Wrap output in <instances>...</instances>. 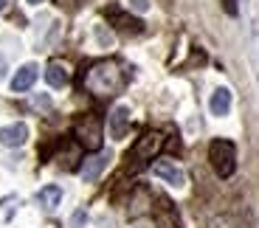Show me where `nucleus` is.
I'll use <instances>...</instances> for the list:
<instances>
[{
    "instance_id": "f257e3e1",
    "label": "nucleus",
    "mask_w": 259,
    "mask_h": 228,
    "mask_svg": "<svg viewBox=\"0 0 259 228\" xmlns=\"http://www.w3.org/2000/svg\"><path fill=\"white\" fill-rule=\"evenodd\" d=\"M118 85H121V71H118L116 62H99L88 73V87L96 96H110L118 90Z\"/></svg>"
},
{
    "instance_id": "f03ea898",
    "label": "nucleus",
    "mask_w": 259,
    "mask_h": 228,
    "mask_svg": "<svg viewBox=\"0 0 259 228\" xmlns=\"http://www.w3.org/2000/svg\"><path fill=\"white\" fill-rule=\"evenodd\" d=\"M208 163L217 177H231L234 169H237V147L226 138H214L211 147H208Z\"/></svg>"
},
{
    "instance_id": "7ed1b4c3",
    "label": "nucleus",
    "mask_w": 259,
    "mask_h": 228,
    "mask_svg": "<svg viewBox=\"0 0 259 228\" xmlns=\"http://www.w3.org/2000/svg\"><path fill=\"white\" fill-rule=\"evenodd\" d=\"M76 138L79 144H84L88 150H99L102 147V124L96 116H84L76 121Z\"/></svg>"
},
{
    "instance_id": "20e7f679",
    "label": "nucleus",
    "mask_w": 259,
    "mask_h": 228,
    "mask_svg": "<svg viewBox=\"0 0 259 228\" xmlns=\"http://www.w3.org/2000/svg\"><path fill=\"white\" fill-rule=\"evenodd\" d=\"M152 172H155V177H161L163 183L175 186V189H183V186H186V175H183V169L175 166L172 161H155L152 163Z\"/></svg>"
},
{
    "instance_id": "39448f33",
    "label": "nucleus",
    "mask_w": 259,
    "mask_h": 228,
    "mask_svg": "<svg viewBox=\"0 0 259 228\" xmlns=\"http://www.w3.org/2000/svg\"><path fill=\"white\" fill-rule=\"evenodd\" d=\"M163 147V135L161 132H147L144 138H138L136 150H133V161H144V158H155L158 150Z\"/></svg>"
},
{
    "instance_id": "423d86ee",
    "label": "nucleus",
    "mask_w": 259,
    "mask_h": 228,
    "mask_svg": "<svg viewBox=\"0 0 259 228\" xmlns=\"http://www.w3.org/2000/svg\"><path fill=\"white\" fill-rule=\"evenodd\" d=\"M127 130H130V107L127 105L113 107V113H110V138L121 141V138L127 135Z\"/></svg>"
},
{
    "instance_id": "0eeeda50",
    "label": "nucleus",
    "mask_w": 259,
    "mask_h": 228,
    "mask_svg": "<svg viewBox=\"0 0 259 228\" xmlns=\"http://www.w3.org/2000/svg\"><path fill=\"white\" fill-rule=\"evenodd\" d=\"M37 76H39V68L34 65V62H28V65H23L17 73H14V79H12V90H14V93L31 90V85L37 82Z\"/></svg>"
},
{
    "instance_id": "6e6552de",
    "label": "nucleus",
    "mask_w": 259,
    "mask_h": 228,
    "mask_svg": "<svg viewBox=\"0 0 259 228\" xmlns=\"http://www.w3.org/2000/svg\"><path fill=\"white\" fill-rule=\"evenodd\" d=\"M28 138V127L26 124H9V127H0V144L3 147H23Z\"/></svg>"
},
{
    "instance_id": "1a4fd4ad",
    "label": "nucleus",
    "mask_w": 259,
    "mask_h": 228,
    "mask_svg": "<svg viewBox=\"0 0 259 228\" xmlns=\"http://www.w3.org/2000/svg\"><path fill=\"white\" fill-rule=\"evenodd\" d=\"M107 161H110V155L107 152H99V155H91L88 161L82 163V180H96L99 175L104 172V166H107Z\"/></svg>"
},
{
    "instance_id": "9d476101",
    "label": "nucleus",
    "mask_w": 259,
    "mask_h": 228,
    "mask_svg": "<svg viewBox=\"0 0 259 228\" xmlns=\"http://www.w3.org/2000/svg\"><path fill=\"white\" fill-rule=\"evenodd\" d=\"M208 110H211V116H228V110H231V90L217 87L211 93V99H208Z\"/></svg>"
},
{
    "instance_id": "9b49d317",
    "label": "nucleus",
    "mask_w": 259,
    "mask_h": 228,
    "mask_svg": "<svg viewBox=\"0 0 259 228\" xmlns=\"http://www.w3.org/2000/svg\"><path fill=\"white\" fill-rule=\"evenodd\" d=\"M37 200H39V206H42V209L54 211L59 206V200H62V189H59V186H46V189H39Z\"/></svg>"
},
{
    "instance_id": "f8f14e48",
    "label": "nucleus",
    "mask_w": 259,
    "mask_h": 228,
    "mask_svg": "<svg viewBox=\"0 0 259 228\" xmlns=\"http://www.w3.org/2000/svg\"><path fill=\"white\" fill-rule=\"evenodd\" d=\"M46 82L51 87H65L68 85V71H65L59 62H51V65L46 68Z\"/></svg>"
},
{
    "instance_id": "ddd939ff",
    "label": "nucleus",
    "mask_w": 259,
    "mask_h": 228,
    "mask_svg": "<svg viewBox=\"0 0 259 228\" xmlns=\"http://www.w3.org/2000/svg\"><path fill=\"white\" fill-rule=\"evenodd\" d=\"M133 12H149V0H130Z\"/></svg>"
},
{
    "instance_id": "4468645a",
    "label": "nucleus",
    "mask_w": 259,
    "mask_h": 228,
    "mask_svg": "<svg viewBox=\"0 0 259 228\" xmlns=\"http://www.w3.org/2000/svg\"><path fill=\"white\" fill-rule=\"evenodd\" d=\"M223 9H226V14H231V17H237V0H223Z\"/></svg>"
},
{
    "instance_id": "2eb2a0df",
    "label": "nucleus",
    "mask_w": 259,
    "mask_h": 228,
    "mask_svg": "<svg viewBox=\"0 0 259 228\" xmlns=\"http://www.w3.org/2000/svg\"><path fill=\"white\" fill-rule=\"evenodd\" d=\"M34 105H37L39 110H48V107H51V99H48V96H37V99H34Z\"/></svg>"
},
{
    "instance_id": "dca6fc26",
    "label": "nucleus",
    "mask_w": 259,
    "mask_h": 228,
    "mask_svg": "<svg viewBox=\"0 0 259 228\" xmlns=\"http://www.w3.org/2000/svg\"><path fill=\"white\" fill-rule=\"evenodd\" d=\"M73 225H82V222H84V211H79V214H73Z\"/></svg>"
},
{
    "instance_id": "f3484780",
    "label": "nucleus",
    "mask_w": 259,
    "mask_h": 228,
    "mask_svg": "<svg viewBox=\"0 0 259 228\" xmlns=\"http://www.w3.org/2000/svg\"><path fill=\"white\" fill-rule=\"evenodd\" d=\"M9 3H12V0H0V12H3V9L9 6Z\"/></svg>"
},
{
    "instance_id": "a211bd4d",
    "label": "nucleus",
    "mask_w": 259,
    "mask_h": 228,
    "mask_svg": "<svg viewBox=\"0 0 259 228\" xmlns=\"http://www.w3.org/2000/svg\"><path fill=\"white\" fill-rule=\"evenodd\" d=\"M136 228H152V225H149V222H138Z\"/></svg>"
},
{
    "instance_id": "6ab92c4d",
    "label": "nucleus",
    "mask_w": 259,
    "mask_h": 228,
    "mask_svg": "<svg viewBox=\"0 0 259 228\" xmlns=\"http://www.w3.org/2000/svg\"><path fill=\"white\" fill-rule=\"evenodd\" d=\"M28 3H42V0H28Z\"/></svg>"
}]
</instances>
